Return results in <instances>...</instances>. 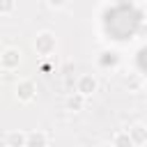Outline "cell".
<instances>
[{"mask_svg": "<svg viewBox=\"0 0 147 147\" xmlns=\"http://www.w3.org/2000/svg\"><path fill=\"white\" fill-rule=\"evenodd\" d=\"M34 48H37L39 55H51V53L55 51V34L48 32V30L39 32L37 39H34Z\"/></svg>", "mask_w": 147, "mask_h": 147, "instance_id": "1", "label": "cell"}, {"mask_svg": "<svg viewBox=\"0 0 147 147\" xmlns=\"http://www.w3.org/2000/svg\"><path fill=\"white\" fill-rule=\"evenodd\" d=\"M113 147H133V142H131V138H129V133L126 131H117L115 136H113V142H110Z\"/></svg>", "mask_w": 147, "mask_h": 147, "instance_id": "8", "label": "cell"}, {"mask_svg": "<svg viewBox=\"0 0 147 147\" xmlns=\"http://www.w3.org/2000/svg\"><path fill=\"white\" fill-rule=\"evenodd\" d=\"M5 142H7V147H25V133L23 131H7Z\"/></svg>", "mask_w": 147, "mask_h": 147, "instance_id": "7", "label": "cell"}, {"mask_svg": "<svg viewBox=\"0 0 147 147\" xmlns=\"http://www.w3.org/2000/svg\"><path fill=\"white\" fill-rule=\"evenodd\" d=\"M83 103H85V99H83L80 94H76V92L67 99V106H69L71 110H80V108H83Z\"/></svg>", "mask_w": 147, "mask_h": 147, "instance_id": "9", "label": "cell"}, {"mask_svg": "<svg viewBox=\"0 0 147 147\" xmlns=\"http://www.w3.org/2000/svg\"><path fill=\"white\" fill-rule=\"evenodd\" d=\"M34 92H37V87L32 80H18V85H16V99L18 101H32Z\"/></svg>", "mask_w": 147, "mask_h": 147, "instance_id": "4", "label": "cell"}, {"mask_svg": "<svg viewBox=\"0 0 147 147\" xmlns=\"http://www.w3.org/2000/svg\"><path fill=\"white\" fill-rule=\"evenodd\" d=\"M126 133H129V138H131L133 145H145V142H147V129H145V124H140V122L133 124Z\"/></svg>", "mask_w": 147, "mask_h": 147, "instance_id": "6", "label": "cell"}, {"mask_svg": "<svg viewBox=\"0 0 147 147\" xmlns=\"http://www.w3.org/2000/svg\"><path fill=\"white\" fill-rule=\"evenodd\" d=\"M96 87H99L96 78H94L92 74H83V76L78 78V83H76V94H80V96L85 99V96L94 94V92H96Z\"/></svg>", "mask_w": 147, "mask_h": 147, "instance_id": "3", "label": "cell"}, {"mask_svg": "<svg viewBox=\"0 0 147 147\" xmlns=\"http://www.w3.org/2000/svg\"><path fill=\"white\" fill-rule=\"evenodd\" d=\"M18 64H21V51L14 48V46L5 48L2 55H0V67L7 69V71H11V69H18Z\"/></svg>", "mask_w": 147, "mask_h": 147, "instance_id": "2", "label": "cell"}, {"mask_svg": "<svg viewBox=\"0 0 147 147\" xmlns=\"http://www.w3.org/2000/svg\"><path fill=\"white\" fill-rule=\"evenodd\" d=\"M101 147H113V145H108V142H106V145H101Z\"/></svg>", "mask_w": 147, "mask_h": 147, "instance_id": "11", "label": "cell"}, {"mask_svg": "<svg viewBox=\"0 0 147 147\" xmlns=\"http://www.w3.org/2000/svg\"><path fill=\"white\" fill-rule=\"evenodd\" d=\"M25 147H48V136L44 131H30L25 133Z\"/></svg>", "mask_w": 147, "mask_h": 147, "instance_id": "5", "label": "cell"}, {"mask_svg": "<svg viewBox=\"0 0 147 147\" xmlns=\"http://www.w3.org/2000/svg\"><path fill=\"white\" fill-rule=\"evenodd\" d=\"M16 5L11 2V0H0V11H11Z\"/></svg>", "mask_w": 147, "mask_h": 147, "instance_id": "10", "label": "cell"}]
</instances>
